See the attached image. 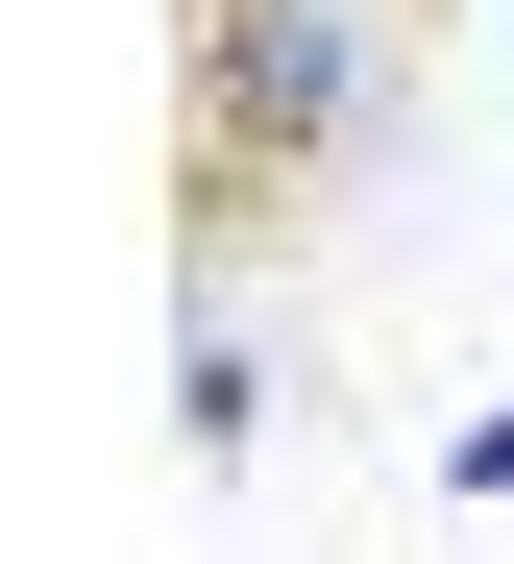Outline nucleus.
Returning a JSON list of instances; mask_svg holds the SVG:
<instances>
[{"instance_id":"f257e3e1","label":"nucleus","mask_w":514,"mask_h":564,"mask_svg":"<svg viewBox=\"0 0 514 564\" xmlns=\"http://www.w3.org/2000/svg\"><path fill=\"white\" fill-rule=\"evenodd\" d=\"M417 148V25L392 0H172V270L245 295V270L343 246Z\"/></svg>"},{"instance_id":"f03ea898","label":"nucleus","mask_w":514,"mask_h":564,"mask_svg":"<svg viewBox=\"0 0 514 564\" xmlns=\"http://www.w3.org/2000/svg\"><path fill=\"white\" fill-rule=\"evenodd\" d=\"M392 25H417V0H392Z\"/></svg>"}]
</instances>
